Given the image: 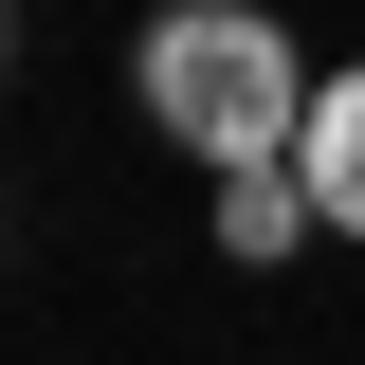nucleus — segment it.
Listing matches in <instances>:
<instances>
[{
    "label": "nucleus",
    "instance_id": "nucleus-1",
    "mask_svg": "<svg viewBox=\"0 0 365 365\" xmlns=\"http://www.w3.org/2000/svg\"><path fill=\"white\" fill-rule=\"evenodd\" d=\"M128 91H146V128H165L201 182H256V165L311 146V55L274 37L256 0H165L128 37Z\"/></svg>",
    "mask_w": 365,
    "mask_h": 365
},
{
    "label": "nucleus",
    "instance_id": "nucleus-2",
    "mask_svg": "<svg viewBox=\"0 0 365 365\" xmlns=\"http://www.w3.org/2000/svg\"><path fill=\"white\" fill-rule=\"evenodd\" d=\"M292 182H311V220H329V237H365V55L311 91V146H292Z\"/></svg>",
    "mask_w": 365,
    "mask_h": 365
},
{
    "label": "nucleus",
    "instance_id": "nucleus-3",
    "mask_svg": "<svg viewBox=\"0 0 365 365\" xmlns=\"http://www.w3.org/2000/svg\"><path fill=\"white\" fill-rule=\"evenodd\" d=\"M311 237H329V220H311V182H292V165L220 182V256H256V274H274V256H311Z\"/></svg>",
    "mask_w": 365,
    "mask_h": 365
},
{
    "label": "nucleus",
    "instance_id": "nucleus-4",
    "mask_svg": "<svg viewBox=\"0 0 365 365\" xmlns=\"http://www.w3.org/2000/svg\"><path fill=\"white\" fill-rule=\"evenodd\" d=\"M0 73H19V0H0Z\"/></svg>",
    "mask_w": 365,
    "mask_h": 365
},
{
    "label": "nucleus",
    "instance_id": "nucleus-5",
    "mask_svg": "<svg viewBox=\"0 0 365 365\" xmlns=\"http://www.w3.org/2000/svg\"><path fill=\"white\" fill-rule=\"evenodd\" d=\"M0 256H19V220H0Z\"/></svg>",
    "mask_w": 365,
    "mask_h": 365
}]
</instances>
